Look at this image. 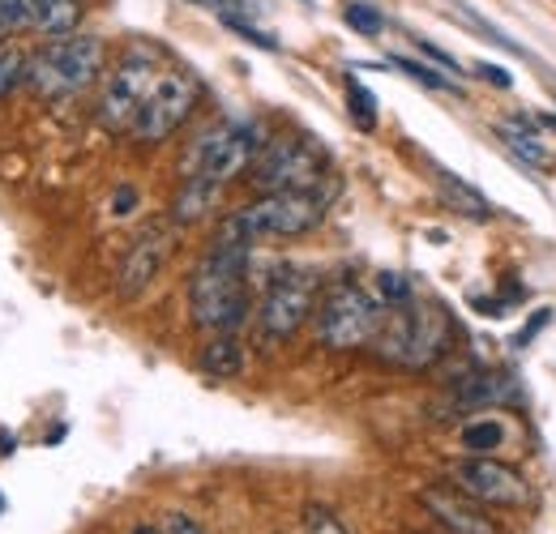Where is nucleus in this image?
<instances>
[{"label":"nucleus","instance_id":"nucleus-33","mask_svg":"<svg viewBox=\"0 0 556 534\" xmlns=\"http://www.w3.org/2000/svg\"><path fill=\"white\" fill-rule=\"evenodd\" d=\"M13 449H17V436L13 432H0V458H13Z\"/></svg>","mask_w":556,"mask_h":534},{"label":"nucleus","instance_id":"nucleus-5","mask_svg":"<svg viewBox=\"0 0 556 534\" xmlns=\"http://www.w3.org/2000/svg\"><path fill=\"white\" fill-rule=\"evenodd\" d=\"M326 171H330L326 150L313 137L282 134L275 141H262L249 176L257 193H304V189H321Z\"/></svg>","mask_w":556,"mask_h":534},{"label":"nucleus","instance_id":"nucleus-1","mask_svg":"<svg viewBox=\"0 0 556 534\" xmlns=\"http://www.w3.org/2000/svg\"><path fill=\"white\" fill-rule=\"evenodd\" d=\"M249 262L253 249L249 244H231V240H210L206 257L198 262L189 278V308H193V326H202L210 334H236L249 321Z\"/></svg>","mask_w":556,"mask_h":534},{"label":"nucleus","instance_id":"nucleus-26","mask_svg":"<svg viewBox=\"0 0 556 534\" xmlns=\"http://www.w3.org/2000/svg\"><path fill=\"white\" fill-rule=\"evenodd\" d=\"M377 300L386 304V308H399V304H407L412 300V282L403 278V274H377Z\"/></svg>","mask_w":556,"mask_h":534},{"label":"nucleus","instance_id":"nucleus-29","mask_svg":"<svg viewBox=\"0 0 556 534\" xmlns=\"http://www.w3.org/2000/svg\"><path fill=\"white\" fill-rule=\"evenodd\" d=\"M548 321H553V308H540V313H531V321H527V326L518 330V338H514V346H531V338L540 334V330H544Z\"/></svg>","mask_w":556,"mask_h":534},{"label":"nucleus","instance_id":"nucleus-17","mask_svg":"<svg viewBox=\"0 0 556 534\" xmlns=\"http://www.w3.org/2000/svg\"><path fill=\"white\" fill-rule=\"evenodd\" d=\"M218 198H223V185H214V180H185L180 193L172 198V223H180V227L202 223L210 209L218 205Z\"/></svg>","mask_w":556,"mask_h":534},{"label":"nucleus","instance_id":"nucleus-8","mask_svg":"<svg viewBox=\"0 0 556 534\" xmlns=\"http://www.w3.org/2000/svg\"><path fill=\"white\" fill-rule=\"evenodd\" d=\"M321 300V274L313 269L282 266L278 274H270L266 295L257 304V330L270 342H287L291 334H300V326L317 313Z\"/></svg>","mask_w":556,"mask_h":534},{"label":"nucleus","instance_id":"nucleus-31","mask_svg":"<svg viewBox=\"0 0 556 534\" xmlns=\"http://www.w3.org/2000/svg\"><path fill=\"white\" fill-rule=\"evenodd\" d=\"M476 73H480L484 81H492V86H501V90H509V86H514L509 68H501V65H476Z\"/></svg>","mask_w":556,"mask_h":534},{"label":"nucleus","instance_id":"nucleus-6","mask_svg":"<svg viewBox=\"0 0 556 534\" xmlns=\"http://www.w3.org/2000/svg\"><path fill=\"white\" fill-rule=\"evenodd\" d=\"M262 129L257 125H214L189 141V150L180 154V180H214L227 185L240 171L253 167L257 150H262Z\"/></svg>","mask_w":556,"mask_h":534},{"label":"nucleus","instance_id":"nucleus-30","mask_svg":"<svg viewBox=\"0 0 556 534\" xmlns=\"http://www.w3.org/2000/svg\"><path fill=\"white\" fill-rule=\"evenodd\" d=\"M416 48H419V52H424V56H428V61H432V65H441V68H445V73H454V77L463 73V68H458V61H454L450 52H441L437 43H428V39H416Z\"/></svg>","mask_w":556,"mask_h":534},{"label":"nucleus","instance_id":"nucleus-25","mask_svg":"<svg viewBox=\"0 0 556 534\" xmlns=\"http://www.w3.org/2000/svg\"><path fill=\"white\" fill-rule=\"evenodd\" d=\"M30 30V0H0V43Z\"/></svg>","mask_w":556,"mask_h":534},{"label":"nucleus","instance_id":"nucleus-32","mask_svg":"<svg viewBox=\"0 0 556 534\" xmlns=\"http://www.w3.org/2000/svg\"><path fill=\"white\" fill-rule=\"evenodd\" d=\"M134 201H138V189L121 185V189H116V198H112V214H129V209H134Z\"/></svg>","mask_w":556,"mask_h":534},{"label":"nucleus","instance_id":"nucleus-9","mask_svg":"<svg viewBox=\"0 0 556 534\" xmlns=\"http://www.w3.org/2000/svg\"><path fill=\"white\" fill-rule=\"evenodd\" d=\"M193 103H198L193 77H185V73H159V81H154V90L146 94V103H141L138 120H134L129 134L138 137V141H146V145L167 141V137L189 120Z\"/></svg>","mask_w":556,"mask_h":534},{"label":"nucleus","instance_id":"nucleus-21","mask_svg":"<svg viewBox=\"0 0 556 534\" xmlns=\"http://www.w3.org/2000/svg\"><path fill=\"white\" fill-rule=\"evenodd\" d=\"M26 68H30V56L22 48H0V103L26 86Z\"/></svg>","mask_w":556,"mask_h":534},{"label":"nucleus","instance_id":"nucleus-35","mask_svg":"<svg viewBox=\"0 0 556 534\" xmlns=\"http://www.w3.org/2000/svg\"><path fill=\"white\" fill-rule=\"evenodd\" d=\"M0 513H4V496H0Z\"/></svg>","mask_w":556,"mask_h":534},{"label":"nucleus","instance_id":"nucleus-20","mask_svg":"<svg viewBox=\"0 0 556 534\" xmlns=\"http://www.w3.org/2000/svg\"><path fill=\"white\" fill-rule=\"evenodd\" d=\"M505 445V428L496 423V419H471L467 428H463V449L467 454H492V449H501Z\"/></svg>","mask_w":556,"mask_h":534},{"label":"nucleus","instance_id":"nucleus-18","mask_svg":"<svg viewBox=\"0 0 556 534\" xmlns=\"http://www.w3.org/2000/svg\"><path fill=\"white\" fill-rule=\"evenodd\" d=\"M496 134H501V141H505L522 163H531V167H544V163H548V145H544V137H540V125H527V120H501Z\"/></svg>","mask_w":556,"mask_h":534},{"label":"nucleus","instance_id":"nucleus-13","mask_svg":"<svg viewBox=\"0 0 556 534\" xmlns=\"http://www.w3.org/2000/svg\"><path fill=\"white\" fill-rule=\"evenodd\" d=\"M419 505L432 513V522L445 534H501L484 513L467 500V492L458 496L454 487H424V492H419Z\"/></svg>","mask_w":556,"mask_h":534},{"label":"nucleus","instance_id":"nucleus-7","mask_svg":"<svg viewBox=\"0 0 556 534\" xmlns=\"http://www.w3.org/2000/svg\"><path fill=\"white\" fill-rule=\"evenodd\" d=\"M381 321H386V304L377 295H368L355 282H339L317 304V342L330 351H355L377 342Z\"/></svg>","mask_w":556,"mask_h":534},{"label":"nucleus","instance_id":"nucleus-3","mask_svg":"<svg viewBox=\"0 0 556 534\" xmlns=\"http://www.w3.org/2000/svg\"><path fill=\"white\" fill-rule=\"evenodd\" d=\"M454 342V321L441 304H419L407 300L399 308H386L381 334H377V351L394 364L407 368H432Z\"/></svg>","mask_w":556,"mask_h":534},{"label":"nucleus","instance_id":"nucleus-23","mask_svg":"<svg viewBox=\"0 0 556 534\" xmlns=\"http://www.w3.org/2000/svg\"><path fill=\"white\" fill-rule=\"evenodd\" d=\"M390 65L403 68L407 77H416L419 86H428V90H445V94H458V81H454L450 73H437V68L419 65V61H412V56H390Z\"/></svg>","mask_w":556,"mask_h":534},{"label":"nucleus","instance_id":"nucleus-28","mask_svg":"<svg viewBox=\"0 0 556 534\" xmlns=\"http://www.w3.org/2000/svg\"><path fill=\"white\" fill-rule=\"evenodd\" d=\"M163 531L167 534H210L198 518H189V513H180V509H172V513L163 518Z\"/></svg>","mask_w":556,"mask_h":534},{"label":"nucleus","instance_id":"nucleus-19","mask_svg":"<svg viewBox=\"0 0 556 534\" xmlns=\"http://www.w3.org/2000/svg\"><path fill=\"white\" fill-rule=\"evenodd\" d=\"M432 180H437V189H441V198L450 201L454 209H463V214H476V218H488L492 214V205H488L484 193H476L467 180H458L450 167H432Z\"/></svg>","mask_w":556,"mask_h":534},{"label":"nucleus","instance_id":"nucleus-4","mask_svg":"<svg viewBox=\"0 0 556 534\" xmlns=\"http://www.w3.org/2000/svg\"><path fill=\"white\" fill-rule=\"evenodd\" d=\"M103 73V39L99 35H65V39H52L48 48H39L30 56L26 68V86L56 103V99H73L81 90H90Z\"/></svg>","mask_w":556,"mask_h":534},{"label":"nucleus","instance_id":"nucleus-15","mask_svg":"<svg viewBox=\"0 0 556 534\" xmlns=\"http://www.w3.org/2000/svg\"><path fill=\"white\" fill-rule=\"evenodd\" d=\"M81 9L86 0H30V30L52 39H65L81 26Z\"/></svg>","mask_w":556,"mask_h":534},{"label":"nucleus","instance_id":"nucleus-22","mask_svg":"<svg viewBox=\"0 0 556 534\" xmlns=\"http://www.w3.org/2000/svg\"><path fill=\"white\" fill-rule=\"evenodd\" d=\"M348 112H351V120H355V129H364V134L377 129V99H372V90H364L351 73H348Z\"/></svg>","mask_w":556,"mask_h":534},{"label":"nucleus","instance_id":"nucleus-16","mask_svg":"<svg viewBox=\"0 0 556 534\" xmlns=\"http://www.w3.org/2000/svg\"><path fill=\"white\" fill-rule=\"evenodd\" d=\"M198 368L214 381H236L244 372V346L236 334H214L198 355Z\"/></svg>","mask_w":556,"mask_h":534},{"label":"nucleus","instance_id":"nucleus-27","mask_svg":"<svg viewBox=\"0 0 556 534\" xmlns=\"http://www.w3.org/2000/svg\"><path fill=\"white\" fill-rule=\"evenodd\" d=\"M348 26L355 30V35H368V39H377L381 35V26H386V17L372 9V4H348Z\"/></svg>","mask_w":556,"mask_h":534},{"label":"nucleus","instance_id":"nucleus-12","mask_svg":"<svg viewBox=\"0 0 556 534\" xmlns=\"http://www.w3.org/2000/svg\"><path fill=\"white\" fill-rule=\"evenodd\" d=\"M167 257H172V231H163V227L141 231L138 240H134V249H129V257H125V266H121L116 291H121L125 300H138L141 291L163 274Z\"/></svg>","mask_w":556,"mask_h":534},{"label":"nucleus","instance_id":"nucleus-24","mask_svg":"<svg viewBox=\"0 0 556 534\" xmlns=\"http://www.w3.org/2000/svg\"><path fill=\"white\" fill-rule=\"evenodd\" d=\"M300 531L304 534H351L348 522H343L330 505H308V509L300 513Z\"/></svg>","mask_w":556,"mask_h":534},{"label":"nucleus","instance_id":"nucleus-34","mask_svg":"<svg viewBox=\"0 0 556 534\" xmlns=\"http://www.w3.org/2000/svg\"><path fill=\"white\" fill-rule=\"evenodd\" d=\"M134 534H167V531H163V526H146V522H141V526H134Z\"/></svg>","mask_w":556,"mask_h":534},{"label":"nucleus","instance_id":"nucleus-11","mask_svg":"<svg viewBox=\"0 0 556 534\" xmlns=\"http://www.w3.org/2000/svg\"><path fill=\"white\" fill-rule=\"evenodd\" d=\"M454 483H458V492H467L471 500H484V505H522L527 500V483L518 479V470L480 458V454L454 467Z\"/></svg>","mask_w":556,"mask_h":534},{"label":"nucleus","instance_id":"nucleus-14","mask_svg":"<svg viewBox=\"0 0 556 534\" xmlns=\"http://www.w3.org/2000/svg\"><path fill=\"white\" fill-rule=\"evenodd\" d=\"M522 390L509 372H476V377H463L450 398L441 402L445 410L441 415H454V410H484V406H501V402H518Z\"/></svg>","mask_w":556,"mask_h":534},{"label":"nucleus","instance_id":"nucleus-10","mask_svg":"<svg viewBox=\"0 0 556 534\" xmlns=\"http://www.w3.org/2000/svg\"><path fill=\"white\" fill-rule=\"evenodd\" d=\"M154 81H159L154 61L129 56L125 65L112 73V81H108V90H103V99H99V125H103L108 134H129L134 120H138L141 103H146V94L154 90Z\"/></svg>","mask_w":556,"mask_h":534},{"label":"nucleus","instance_id":"nucleus-2","mask_svg":"<svg viewBox=\"0 0 556 534\" xmlns=\"http://www.w3.org/2000/svg\"><path fill=\"white\" fill-rule=\"evenodd\" d=\"M326 189H304V193H262L253 205H244L240 214L223 218L214 240H231V244H262V240H295L308 236L313 227H321L326 218Z\"/></svg>","mask_w":556,"mask_h":534}]
</instances>
